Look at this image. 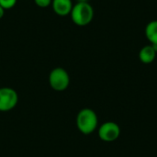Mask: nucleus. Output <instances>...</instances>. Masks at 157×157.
<instances>
[{
  "label": "nucleus",
  "mask_w": 157,
  "mask_h": 157,
  "mask_svg": "<svg viewBox=\"0 0 157 157\" xmlns=\"http://www.w3.org/2000/svg\"><path fill=\"white\" fill-rule=\"evenodd\" d=\"M98 124L97 113L91 109H81L76 117L77 129L84 134H90L96 131Z\"/></svg>",
  "instance_id": "f03ea898"
},
{
  "label": "nucleus",
  "mask_w": 157,
  "mask_h": 157,
  "mask_svg": "<svg viewBox=\"0 0 157 157\" xmlns=\"http://www.w3.org/2000/svg\"><path fill=\"white\" fill-rule=\"evenodd\" d=\"M156 53L157 52H155V48L153 47L152 44L146 45V46H144L140 50L139 59L143 63L149 64V63H152L155 61V59L156 57Z\"/></svg>",
  "instance_id": "0eeeda50"
},
{
  "label": "nucleus",
  "mask_w": 157,
  "mask_h": 157,
  "mask_svg": "<svg viewBox=\"0 0 157 157\" xmlns=\"http://www.w3.org/2000/svg\"><path fill=\"white\" fill-rule=\"evenodd\" d=\"M18 101L16 90L10 87L0 88V111H9L13 109Z\"/></svg>",
  "instance_id": "20e7f679"
},
{
  "label": "nucleus",
  "mask_w": 157,
  "mask_h": 157,
  "mask_svg": "<svg viewBox=\"0 0 157 157\" xmlns=\"http://www.w3.org/2000/svg\"><path fill=\"white\" fill-rule=\"evenodd\" d=\"M144 32L151 44H157V20L150 21L146 25Z\"/></svg>",
  "instance_id": "6e6552de"
},
{
  "label": "nucleus",
  "mask_w": 157,
  "mask_h": 157,
  "mask_svg": "<svg viewBox=\"0 0 157 157\" xmlns=\"http://www.w3.org/2000/svg\"><path fill=\"white\" fill-rule=\"evenodd\" d=\"M76 3H80V2H88V0H76Z\"/></svg>",
  "instance_id": "f8f14e48"
},
{
  "label": "nucleus",
  "mask_w": 157,
  "mask_h": 157,
  "mask_svg": "<svg viewBox=\"0 0 157 157\" xmlns=\"http://www.w3.org/2000/svg\"><path fill=\"white\" fill-rule=\"evenodd\" d=\"M49 84L55 91L65 90L70 84V76L67 71L62 67L54 68L49 75Z\"/></svg>",
  "instance_id": "7ed1b4c3"
},
{
  "label": "nucleus",
  "mask_w": 157,
  "mask_h": 157,
  "mask_svg": "<svg viewBox=\"0 0 157 157\" xmlns=\"http://www.w3.org/2000/svg\"><path fill=\"white\" fill-rule=\"evenodd\" d=\"M17 0H0V6L5 9H11L13 8L16 4H17Z\"/></svg>",
  "instance_id": "1a4fd4ad"
},
{
  "label": "nucleus",
  "mask_w": 157,
  "mask_h": 157,
  "mask_svg": "<svg viewBox=\"0 0 157 157\" xmlns=\"http://www.w3.org/2000/svg\"><path fill=\"white\" fill-rule=\"evenodd\" d=\"M52 0H34L35 4L41 8H45L48 7L52 5Z\"/></svg>",
  "instance_id": "9d476101"
},
{
  "label": "nucleus",
  "mask_w": 157,
  "mask_h": 157,
  "mask_svg": "<svg viewBox=\"0 0 157 157\" xmlns=\"http://www.w3.org/2000/svg\"><path fill=\"white\" fill-rule=\"evenodd\" d=\"M4 14H5V9L0 6V18H2V17H3Z\"/></svg>",
  "instance_id": "9b49d317"
},
{
  "label": "nucleus",
  "mask_w": 157,
  "mask_h": 157,
  "mask_svg": "<svg viewBox=\"0 0 157 157\" xmlns=\"http://www.w3.org/2000/svg\"><path fill=\"white\" fill-rule=\"evenodd\" d=\"M121 135V128L114 121L104 122L98 128V137L107 143L116 141Z\"/></svg>",
  "instance_id": "39448f33"
},
{
  "label": "nucleus",
  "mask_w": 157,
  "mask_h": 157,
  "mask_svg": "<svg viewBox=\"0 0 157 157\" xmlns=\"http://www.w3.org/2000/svg\"><path fill=\"white\" fill-rule=\"evenodd\" d=\"M72 0H52V6L54 13L60 17H65L70 15L73 8Z\"/></svg>",
  "instance_id": "423d86ee"
},
{
  "label": "nucleus",
  "mask_w": 157,
  "mask_h": 157,
  "mask_svg": "<svg viewBox=\"0 0 157 157\" xmlns=\"http://www.w3.org/2000/svg\"><path fill=\"white\" fill-rule=\"evenodd\" d=\"M72 21L80 27L91 23L94 17V8L88 2H80L73 6L70 13Z\"/></svg>",
  "instance_id": "f257e3e1"
}]
</instances>
